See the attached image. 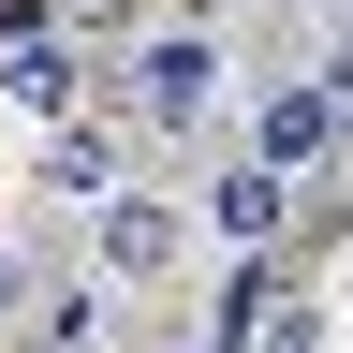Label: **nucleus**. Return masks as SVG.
Segmentation results:
<instances>
[{
    "instance_id": "3",
    "label": "nucleus",
    "mask_w": 353,
    "mask_h": 353,
    "mask_svg": "<svg viewBox=\"0 0 353 353\" xmlns=\"http://www.w3.org/2000/svg\"><path fill=\"white\" fill-rule=\"evenodd\" d=\"M176 250H192V206L148 192V176H132L118 206H88V265H103V280H162Z\"/></svg>"
},
{
    "instance_id": "6",
    "label": "nucleus",
    "mask_w": 353,
    "mask_h": 353,
    "mask_svg": "<svg viewBox=\"0 0 353 353\" xmlns=\"http://www.w3.org/2000/svg\"><path fill=\"white\" fill-rule=\"evenodd\" d=\"M250 162H280V176L339 162V88H324V74H309V88H265V118H250Z\"/></svg>"
},
{
    "instance_id": "9",
    "label": "nucleus",
    "mask_w": 353,
    "mask_h": 353,
    "mask_svg": "<svg viewBox=\"0 0 353 353\" xmlns=\"http://www.w3.org/2000/svg\"><path fill=\"white\" fill-rule=\"evenodd\" d=\"M15 294H30V280H15V265H0V309H15Z\"/></svg>"
},
{
    "instance_id": "5",
    "label": "nucleus",
    "mask_w": 353,
    "mask_h": 353,
    "mask_svg": "<svg viewBox=\"0 0 353 353\" xmlns=\"http://www.w3.org/2000/svg\"><path fill=\"white\" fill-rule=\"evenodd\" d=\"M206 236H221V250H236V265H265V250H280V236H294V176L236 148V162H221V176H206Z\"/></svg>"
},
{
    "instance_id": "8",
    "label": "nucleus",
    "mask_w": 353,
    "mask_h": 353,
    "mask_svg": "<svg viewBox=\"0 0 353 353\" xmlns=\"http://www.w3.org/2000/svg\"><path fill=\"white\" fill-rule=\"evenodd\" d=\"M88 15H148V0H88Z\"/></svg>"
},
{
    "instance_id": "1",
    "label": "nucleus",
    "mask_w": 353,
    "mask_h": 353,
    "mask_svg": "<svg viewBox=\"0 0 353 353\" xmlns=\"http://www.w3.org/2000/svg\"><path fill=\"white\" fill-rule=\"evenodd\" d=\"M118 103H132V132H206L221 118V44L206 30H148L132 74H118Z\"/></svg>"
},
{
    "instance_id": "2",
    "label": "nucleus",
    "mask_w": 353,
    "mask_h": 353,
    "mask_svg": "<svg viewBox=\"0 0 353 353\" xmlns=\"http://www.w3.org/2000/svg\"><path fill=\"white\" fill-rule=\"evenodd\" d=\"M0 118H44V132L88 118V74H74V44L44 15H0Z\"/></svg>"
},
{
    "instance_id": "7",
    "label": "nucleus",
    "mask_w": 353,
    "mask_h": 353,
    "mask_svg": "<svg viewBox=\"0 0 353 353\" xmlns=\"http://www.w3.org/2000/svg\"><path fill=\"white\" fill-rule=\"evenodd\" d=\"M44 192H59V206H118V192H132V176H118V132H103V118L44 132Z\"/></svg>"
},
{
    "instance_id": "4",
    "label": "nucleus",
    "mask_w": 353,
    "mask_h": 353,
    "mask_svg": "<svg viewBox=\"0 0 353 353\" xmlns=\"http://www.w3.org/2000/svg\"><path fill=\"white\" fill-rule=\"evenodd\" d=\"M206 353H324V309H309L280 265H236L221 280V339Z\"/></svg>"
}]
</instances>
